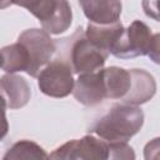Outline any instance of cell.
Here are the masks:
<instances>
[{"label":"cell","instance_id":"1","mask_svg":"<svg viewBox=\"0 0 160 160\" xmlns=\"http://www.w3.org/2000/svg\"><path fill=\"white\" fill-rule=\"evenodd\" d=\"M144 124V112L139 106L129 104H114L109 111L98 119L89 132L96 134L109 142H128L136 135Z\"/></svg>","mask_w":160,"mask_h":160},{"label":"cell","instance_id":"2","mask_svg":"<svg viewBox=\"0 0 160 160\" xmlns=\"http://www.w3.org/2000/svg\"><path fill=\"white\" fill-rule=\"evenodd\" d=\"M56 59L70 64L74 74H91L102 69L109 52L92 44L80 26L75 32L65 39L56 41Z\"/></svg>","mask_w":160,"mask_h":160},{"label":"cell","instance_id":"3","mask_svg":"<svg viewBox=\"0 0 160 160\" xmlns=\"http://www.w3.org/2000/svg\"><path fill=\"white\" fill-rule=\"evenodd\" d=\"M14 4L25 8L29 12L36 16L48 34L59 35L66 31L72 21L71 6L68 1L64 0H40L30 1L21 0L15 1Z\"/></svg>","mask_w":160,"mask_h":160},{"label":"cell","instance_id":"4","mask_svg":"<svg viewBox=\"0 0 160 160\" xmlns=\"http://www.w3.org/2000/svg\"><path fill=\"white\" fill-rule=\"evenodd\" d=\"M18 42L25 48L29 56L26 74L31 78H38L56 52V41L45 30L34 28L22 31L18 38Z\"/></svg>","mask_w":160,"mask_h":160},{"label":"cell","instance_id":"5","mask_svg":"<svg viewBox=\"0 0 160 160\" xmlns=\"http://www.w3.org/2000/svg\"><path fill=\"white\" fill-rule=\"evenodd\" d=\"M74 71L70 64L61 59L51 60L39 74L40 91L51 98H65L74 90Z\"/></svg>","mask_w":160,"mask_h":160},{"label":"cell","instance_id":"6","mask_svg":"<svg viewBox=\"0 0 160 160\" xmlns=\"http://www.w3.org/2000/svg\"><path fill=\"white\" fill-rule=\"evenodd\" d=\"M109 144L92 135L70 140L56 148L50 155V160H108Z\"/></svg>","mask_w":160,"mask_h":160},{"label":"cell","instance_id":"7","mask_svg":"<svg viewBox=\"0 0 160 160\" xmlns=\"http://www.w3.org/2000/svg\"><path fill=\"white\" fill-rule=\"evenodd\" d=\"M151 38L152 34L150 28L145 22L135 20L124 29L110 54L119 59H132L148 55Z\"/></svg>","mask_w":160,"mask_h":160},{"label":"cell","instance_id":"8","mask_svg":"<svg viewBox=\"0 0 160 160\" xmlns=\"http://www.w3.org/2000/svg\"><path fill=\"white\" fill-rule=\"evenodd\" d=\"M74 98L85 106H95L106 99L101 70L91 74H82L75 80Z\"/></svg>","mask_w":160,"mask_h":160},{"label":"cell","instance_id":"9","mask_svg":"<svg viewBox=\"0 0 160 160\" xmlns=\"http://www.w3.org/2000/svg\"><path fill=\"white\" fill-rule=\"evenodd\" d=\"M131 86L128 95L122 99L124 104L139 106L151 100L156 92V81L154 76L142 69H130Z\"/></svg>","mask_w":160,"mask_h":160},{"label":"cell","instance_id":"10","mask_svg":"<svg viewBox=\"0 0 160 160\" xmlns=\"http://www.w3.org/2000/svg\"><path fill=\"white\" fill-rule=\"evenodd\" d=\"M0 82L5 108L20 109L29 102L31 89L22 76L15 74H5L1 76Z\"/></svg>","mask_w":160,"mask_h":160},{"label":"cell","instance_id":"11","mask_svg":"<svg viewBox=\"0 0 160 160\" xmlns=\"http://www.w3.org/2000/svg\"><path fill=\"white\" fill-rule=\"evenodd\" d=\"M89 22L98 25H110L120 21L121 2L120 1H79Z\"/></svg>","mask_w":160,"mask_h":160},{"label":"cell","instance_id":"12","mask_svg":"<svg viewBox=\"0 0 160 160\" xmlns=\"http://www.w3.org/2000/svg\"><path fill=\"white\" fill-rule=\"evenodd\" d=\"M106 99H124L131 86V75L129 70L119 66L101 69Z\"/></svg>","mask_w":160,"mask_h":160},{"label":"cell","instance_id":"13","mask_svg":"<svg viewBox=\"0 0 160 160\" xmlns=\"http://www.w3.org/2000/svg\"><path fill=\"white\" fill-rule=\"evenodd\" d=\"M124 31V26L120 21L110 25H98L89 22L85 30V36L100 49L111 52L112 48L120 39Z\"/></svg>","mask_w":160,"mask_h":160},{"label":"cell","instance_id":"14","mask_svg":"<svg viewBox=\"0 0 160 160\" xmlns=\"http://www.w3.org/2000/svg\"><path fill=\"white\" fill-rule=\"evenodd\" d=\"M1 69L6 74H14L18 71H28L29 68V56L25 50V48L19 44L18 41L15 44L4 46L1 49Z\"/></svg>","mask_w":160,"mask_h":160},{"label":"cell","instance_id":"15","mask_svg":"<svg viewBox=\"0 0 160 160\" xmlns=\"http://www.w3.org/2000/svg\"><path fill=\"white\" fill-rule=\"evenodd\" d=\"M2 160H50L48 152L35 141L20 140L5 152Z\"/></svg>","mask_w":160,"mask_h":160},{"label":"cell","instance_id":"16","mask_svg":"<svg viewBox=\"0 0 160 160\" xmlns=\"http://www.w3.org/2000/svg\"><path fill=\"white\" fill-rule=\"evenodd\" d=\"M108 160H135V151L128 142H109Z\"/></svg>","mask_w":160,"mask_h":160},{"label":"cell","instance_id":"17","mask_svg":"<svg viewBox=\"0 0 160 160\" xmlns=\"http://www.w3.org/2000/svg\"><path fill=\"white\" fill-rule=\"evenodd\" d=\"M145 160H160V136L150 140L144 148Z\"/></svg>","mask_w":160,"mask_h":160},{"label":"cell","instance_id":"18","mask_svg":"<svg viewBox=\"0 0 160 160\" xmlns=\"http://www.w3.org/2000/svg\"><path fill=\"white\" fill-rule=\"evenodd\" d=\"M142 10L146 16L160 21V0L159 1H152V0H145L141 2Z\"/></svg>","mask_w":160,"mask_h":160},{"label":"cell","instance_id":"19","mask_svg":"<svg viewBox=\"0 0 160 160\" xmlns=\"http://www.w3.org/2000/svg\"><path fill=\"white\" fill-rule=\"evenodd\" d=\"M148 56L150 58V60L158 65H160V32L154 34L150 41V48H149V52Z\"/></svg>","mask_w":160,"mask_h":160}]
</instances>
